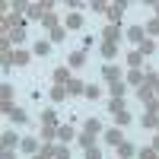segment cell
<instances>
[{
  "label": "cell",
  "mask_w": 159,
  "mask_h": 159,
  "mask_svg": "<svg viewBox=\"0 0 159 159\" xmlns=\"http://www.w3.org/2000/svg\"><path fill=\"white\" fill-rule=\"evenodd\" d=\"M51 42H64V32L61 29H51Z\"/></svg>",
  "instance_id": "d6986e66"
},
{
  "label": "cell",
  "mask_w": 159,
  "mask_h": 159,
  "mask_svg": "<svg viewBox=\"0 0 159 159\" xmlns=\"http://www.w3.org/2000/svg\"><path fill=\"white\" fill-rule=\"evenodd\" d=\"M86 130H89V134H99L102 124H99V121H86Z\"/></svg>",
  "instance_id": "5bb4252c"
},
{
  "label": "cell",
  "mask_w": 159,
  "mask_h": 159,
  "mask_svg": "<svg viewBox=\"0 0 159 159\" xmlns=\"http://www.w3.org/2000/svg\"><path fill=\"white\" fill-rule=\"evenodd\" d=\"M57 137H61V140H70V137H73V127H61Z\"/></svg>",
  "instance_id": "30bf717a"
},
{
  "label": "cell",
  "mask_w": 159,
  "mask_h": 159,
  "mask_svg": "<svg viewBox=\"0 0 159 159\" xmlns=\"http://www.w3.org/2000/svg\"><path fill=\"white\" fill-rule=\"evenodd\" d=\"M29 61V54H22V51H16V54H10V64H25Z\"/></svg>",
  "instance_id": "8992f818"
},
{
  "label": "cell",
  "mask_w": 159,
  "mask_h": 159,
  "mask_svg": "<svg viewBox=\"0 0 159 159\" xmlns=\"http://www.w3.org/2000/svg\"><path fill=\"white\" fill-rule=\"evenodd\" d=\"M156 127H159V121H156Z\"/></svg>",
  "instance_id": "4316f807"
},
{
  "label": "cell",
  "mask_w": 159,
  "mask_h": 159,
  "mask_svg": "<svg viewBox=\"0 0 159 159\" xmlns=\"http://www.w3.org/2000/svg\"><path fill=\"white\" fill-rule=\"evenodd\" d=\"M102 54H105V57H115V42H105V45H102Z\"/></svg>",
  "instance_id": "ba28073f"
},
{
  "label": "cell",
  "mask_w": 159,
  "mask_h": 159,
  "mask_svg": "<svg viewBox=\"0 0 159 159\" xmlns=\"http://www.w3.org/2000/svg\"><path fill=\"white\" fill-rule=\"evenodd\" d=\"M143 32H147V29H140V25H130V29H127V38H130L134 45H143V42H147V38H143Z\"/></svg>",
  "instance_id": "6da1fadb"
},
{
  "label": "cell",
  "mask_w": 159,
  "mask_h": 159,
  "mask_svg": "<svg viewBox=\"0 0 159 159\" xmlns=\"http://www.w3.org/2000/svg\"><path fill=\"white\" fill-rule=\"evenodd\" d=\"M22 150H25V153H35L38 143H35V140H22Z\"/></svg>",
  "instance_id": "7c38bea8"
},
{
  "label": "cell",
  "mask_w": 159,
  "mask_h": 159,
  "mask_svg": "<svg viewBox=\"0 0 159 159\" xmlns=\"http://www.w3.org/2000/svg\"><path fill=\"white\" fill-rule=\"evenodd\" d=\"M51 96H54V102H57V99L67 96V89H64V86H54V92H51Z\"/></svg>",
  "instance_id": "2e32d148"
},
{
  "label": "cell",
  "mask_w": 159,
  "mask_h": 159,
  "mask_svg": "<svg viewBox=\"0 0 159 159\" xmlns=\"http://www.w3.org/2000/svg\"><path fill=\"white\" fill-rule=\"evenodd\" d=\"M16 140H19V137H16V134H10V130H7V134H3V150H7V147H13Z\"/></svg>",
  "instance_id": "9c48e42d"
},
{
  "label": "cell",
  "mask_w": 159,
  "mask_h": 159,
  "mask_svg": "<svg viewBox=\"0 0 159 159\" xmlns=\"http://www.w3.org/2000/svg\"><path fill=\"white\" fill-rule=\"evenodd\" d=\"M83 89V83H80V80H70V86H67V92H80Z\"/></svg>",
  "instance_id": "ac0fdd59"
},
{
  "label": "cell",
  "mask_w": 159,
  "mask_h": 159,
  "mask_svg": "<svg viewBox=\"0 0 159 159\" xmlns=\"http://www.w3.org/2000/svg\"><path fill=\"white\" fill-rule=\"evenodd\" d=\"M156 156V150H140V159H153Z\"/></svg>",
  "instance_id": "603a6c76"
},
{
  "label": "cell",
  "mask_w": 159,
  "mask_h": 159,
  "mask_svg": "<svg viewBox=\"0 0 159 159\" xmlns=\"http://www.w3.org/2000/svg\"><path fill=\"white\" fill-rule=\"evenodd\" d=\"M102 76H105V80H115V83L121 80V73H118V67H111V64H105V67H102Z\"/></svg>",
  "instance_id": "7a4b0ae2"
},
{
  "label": "cell",
  "mask_w": 159,
  "mask_h": 159,
  "mask_svg": "<svg viewBox=\"0 0 159 159\" xmlns=\"http://www.w3.org/2000/svg\"><path fill=\"white\" fill-rule=\"evenodd\" d=\"M153 7H156V19H159V3H153Z\"/></svg>",
  "instance_id": "d4e9b609"
},
{
  "label": "cell",
  "mask_w": 159,
  "mask_h": 159,
  "mask_svg": "<svg viewBox=\"0 0 159 159\" xmlns=\"http://www.w3.org/2000/svg\"><path fill=\"white\" fill-rule=\"evenodd\" d=\"M48 51H51L48 42H38V45H35V54H48Z\"/></svg>",
  "instance_id": "4fadbf2b"
},
{
  "label": "cell",
  "mask_w": 159,
  "mask_h": 159,
  "mask_svg": "<svg viewBox=\"0 0 159 159\" xmlns=\"http://www.w3.org/2000/svg\"><path fill=\"white\" fill-rule=\"evenodd\" d=\"M105 137H108V143H121V130H108Z\"/></svg>",
  "instance_id": "8fae6325"
},
{
  "label": "cell",
  "mask_w": 159,
  "mask_h": 159,
  "mask_svg": "<svg viewBox=\"0 0 159 159\" xmlns=\"http://www.w3.org/2000/svg\"><path fill=\"white\" fill-rule=\"evenodd\" d=\"M147 35H159V19H153V22L147 25Z\"/></svg>",
  "instance_id": "9a60e30c"
},
{
  "label": "cell",
  "mask_w": 159,
  "mask_h": 159,
  "mask_svg": "<svg viewBox=\"0 0 159 159\" xmlns=\"http://www.w3.org/2000/svg\"><path fill=\"white\" fill-rule=\"evenodd\" d=\"M127 64H130V67H140V64H143V54H140V51H130V54H127Z\"/></svg>",
  "instance_id": "3957f363"
},
{
  "label": "cell",
  "mask_w": 159,
  "mask_h": 159,
  "mask_svg": "<svg viewBox=\"0 0 159 159\" xmlns=\"http://www.w3.org/2000/svg\"><path fill=\"white\" fill-rule=\"evenodd\" d=\"M121 156H134V147H130V143H121Z\"/></svg>",
  "instance_id": "44dd1931"
},
{
  "label": "cell",
  "mask_w": 159,
  "mask_h": 159,
  "mask_svg": "<svg viewBox=\"0 0 159 159\" xmlns=\"http://www.w3.org/2000/svg\"><path fill=\"white\" fill-rule=\"evenodd\" d=\"M10 38H13V42H22V38H25V32H22V29H16V32H10Z\"/></svg>",
  "instance_id": "ffe728a7"
},
{
  "label": "cell",
  "mask_w": 159,
  "mask_h": 159,
  "mask_svg": "<svg viewBox=\"0 0 159 159\" xmlns=\"http://www.w3.org/2000/svg\"><path fill=\"white\" fill-rule=\"evenodd\" d=\"M118 35H121V32H118V25H105V42H115Z\"/></svg>",
  "instance_id": "277c9868"
},
{
  "label": "cell",
  "mask_w": 159,
  "mask_h": 159,
  "mask_svg": "<svg viewBox=\"0 0 159 159\" xmlns=\"http://www.w3.org/2000/svg\"><path fill=\"white\" fill-rule=\"evenodd\" d=\"M80 64H83V51H73L70 54V67H80Z\"/></svg>",
  "instance_id": "52a82bcc"
},
{
  "label": "cell",
  "mask_w": 159,
  "mask_h": 159,
  "mask_svg": "<svg viewBox=\"0 0 159 159\" xmlns=\"http://www.w3.org/2000/svg\"><path fill=\"white\" fill-rule=\"evenodd\" d=\"M67 25H70V29H80V25H83V16H80V13H70Z\"/></svg>",
  "instance_id": "5b68a950"
},
{
  "label": "cell",
  "mask_w": 159,
  "mask_h": 159,
  "mask_svg": "<svg viewBox=\"0 0 159 159\" xmlns=\"http://www.w3.org/2000/svg\"><path fill=\"white\" fill-rule=\"evenodd\" d=\"M153 89H156V92H159V83H156V86H153Z\"/></svg>",
  "instance_id": "484cf974"
},
{
  "label": "cell",
  "mask_w": 159,
  "mask_h": 159,
  "mask_svg": "<svg viewBox=\"0 0 159 159\" xmlns=\"http://www.w3.org/2000/svg\"><path fill=\"white\" fill-rule=\"evenodd\" d=\"M54 159H70V156H67V150L61 147V150H54Z\"/></svg>",
  "instance_id": "7402d4cb"
},
{
  "label": "cell",
  "mask_w": 159,
  "mask_h": 159,
  "mask_svg": "<svg viewBox=\"0 0 159 159\" xmlns=\"http://www.w3.org/2000/svg\"><path fill=\"white\" fill-rule=\"evenodd\" d=\"M140 80H143V76H140L137 70H130V73H127V83H134V86H137V83H140Z\"/></svg>",
  "instance_id": "e0dca14e"
},
{
  "label": "cell",
  "mask_w": 159,
  "mask_h": 159,
  "mask_svg": "<svg viewBox=\"0 0 159 159\" xmlns=\"http://www.w3.org/2000/svg\"><path fill=\"white\" fill-rule=\"evenodd\" d=\"M153 150H159V134H156V140H153Z\"/></svg>",
  "instance_id": "cb8c5ba5"
}]
</instances>
